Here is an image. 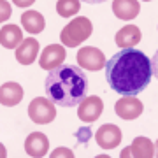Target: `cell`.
<instances>
[{"label": "cell", "instance_id": "obj_22", "mask_svg": "<svg viewBox=\"0 0 158 158\" xmlns=\"http://www.w3.org/2000/svg\"><path fill=\"white\" fill-rule=\"evenodd\" d=\"M81 2H85V4H102L106 0H81Z\"/></svg>", "mask_w": 158, "mask_h": 158}, {"label": "cell", "instance_id": "obj_7", "mask_svg": "<svg viewBox=\"0 0 158 158\" xmlns=\"http://www.w3.org/2000/svg\"><path fill=\"white\" fill-rule=\"evenodd\" d=\"M121 141V130L116 125H104L97 132V144L104 149H111L116 148Z\"/></svg>", "mask_w": 158, "mask_h": 158}, {"label": "cell", "instance_id": "obj_14", "mask_svg": "<svg viewBox=\"0 0 158 158\" xmlns=\"http://www.w3.org/2000/svg\"><path fill=\"white\" fill-rule=\"evenodd\" d=\"M21 40H23L21 28H18L16 25H6L0 30V44L7 49H14L16 46H19Z\"/></svg>", "mask_w": 158, "mask_h": 158}, {"label": "cell", "instance_id": "obj_8", "mask_svg": "<svg viewBox=\"0 0 158 158\" xmlns=\"http://www.w3.org/2000/svg\"><path fill=\"white\" fill-rule=\"evenodd\" d=\"M142 109H144L142 104L135 97H125V98L116 102V113L123 119H135L137 116H141Z\"/></svg>", "mask_w": 158, "mask_h": 158}, {"label": "cell", "instance_id": "obj_9", "mask_svg": "<svg viewBox=\"0 0 158 158\" xmlns=\"http://www.w3.org/2000/svg\"><path fill=\"white\" fill-rule=\"evenodd\" d=\"M48 148H49V141L40 132L30 134L27 137V141H25V151L28 153L30 156H35V158L44 156L46 153H48Z\"/></svg>", "mask_w": 158, "mask_h": 158}, {"label": "cell", "instance_id": "obj_1", "mask_svg": "<svg viewBox=\"0 0 158 158\" xmlns=\"http://www.w3.org/2000/svg\"><path fill=\"white\" fill-rule=\"evenodd\" d=\"M155 67L141 49L123 48L106 62L107 85L121 97H137L149 85Z\"/></svg>", "mask_w": 158, "mask_h": 158}, {"label": "cell", "instance_id": "obj_19", "mask_svg": "<svg viewBox=\"0 0 158 158\" xmlns=\"http://www.w3.org/2000/svg\"><path fill=\"white\" fill-rule=\"evenodd\" d=\"M11 12H12L11 4L6 2V0H0V23L9 19V18H11Z\"/></svg>", "mask_w": 158, "mask_h": 158}, {"label": "cell", "instance_id": "obj_20", "mask_svg": "<svg viewBox=\"0 0 158 158\" xmlns=\"http://www.w3.org/2000/svg\"><path fill=\"white\" fill-rule=\"evenodd\" d=\"M53 158H56V156H74V153L70 151V149H65V148H60V149H55L53 151V155H51Z\"/></svg>", "mask_w": 158, "mask_h": 158}, {"label": "cell", "instance_id": "obj_11", "mask_svg": "<svg viewBox=\"0 0 158 158\" xmlns=\"http://www.w3.org/2000/svg\"><path fill=\"white\" fill-rule=\"evenodd\" d=\"M37 53H39V42L35 39H25L19 42L16 49V60L21 65H30L35 62Z\"/></svg>", "mask_w": 158, "mask_h": 158}, {"label": "cell", "instance_id": "obj_3", "mask_svg": "<svg viewBox=\"0 0 158 158\" xmlns=\"http://www.w3.org/2000/svg\"><path fill=\"white\" fill-rule=\"evenodd\" d=\"M91 35V21L88 18H76L63 28L62 32V42L65 46L76 48L79 42H83Z\"/></svg>", "mask_w": 158, "mask_h": 158}, {"label": "cell", "instance_id": "obj_17", "mask_svg": "<svg viewBox=\"0 0 158 158\" xmlns=\"http://www.w3.org/2000/svg\"><path fill=\"white\" fill-rule=\"evenodd\" d=\"M56 11L63 18L74 16L79 12V0H60L56 4Z\"/></svg>", "mask_w": 158, "mask_h": 158}, {"label": "cell", "instance_id": "obj_12", "mask_svg": "<svg viewBox=\"0 0 158 158\" xmlns=\"http://www.w3.org/2000/svg\"><path fill=\"white\" fill-rule=\"evenodd\" d=\"M23 98V88L18 83H6L0 86V104L7 107L18 106Z\"/></svg>", "mask_w": 158, "mask_h": 158}, {"label": "cell", "instance_id": "obj_10", "mask_svg": "<svg viewBox=\"0 0 158 158\" xmlns=\"http://www.w3.org/2000/svg\"><path fill=\"white\" fill-rule=\"evenodd\" d=\"M63 60H65V49H63L62 46H58V44L48 46V48L42 51V56H40V67L46 69V70H51V69L58 67Z\"/></svg>", "mask_w": 158, "mask_h": 158}, {"label": "cell", "instance_id": "obj_13", "mask_svg": "<svg viewBox=\"0 0 158 158\" xmlns=\"http://www.w3.org/2000/svg\"><path fill=\"white\" fill-rule=\"evenodd\" d=\"M113 12L119 19H134L139 14V2L137 0H114Z\"/></svg>", "mask_w": 158, "mask_h": 158}, {"label": "cell", "instance_id": "obj_18", "mask_svg": "<svg viewBox=\"0 0 158 158\" xmlns=\"http://www.w3.org/2000/svg\"><path fill=\"white\" fill-rule=\"evenodd\" d=\"M130 151H134V156H153V144L146 137H137Z\"/></svg>", "mask_w": 158, "mask_h": 158}, {"label": "cell", "instance_id": "obj_15", "mask_svg": "<svg viewBox=\"0 0 158 158\" xmlns=\"http://www.w3.org/2000/svg\"><path fill=\"white\" fill-rule=\"evenodd\" d=\"M21 25L30 34H40L46 27V21L42 14H39L37 11H27L21 14Z\"/></svg>", "mask_w": 158, "mask_h": 158}, {"label": "cell", "instance_id": "obj_4", "mask_svg": "<svg viewBox=\"0 0 158 158\" xmlns=\"http://www.w3.org/2000/svg\"><path fill=\"white\" fill-rule=\"evenodd\" d=\"M28 116L30 119L37 125H46L51 123L55 116H56V106L49 100V98H42L37 97L30 102L28 106Z\"/></svg>", "mask_w": 158, "mask_h": 158}, {"label": "cell", "instance_id": "obj_16", "mask_svg": "<svg viewBox=\"0 0 158 158\" xmlns=\"http://www.w3.org/2000/svg\"><path fill=\"white\" fill-rule=\"evenodd\" d=\"M141 40V32L137 27L134 25H128V27H125L121 28L116 34V44L121 46V48H132L134 44H137Z\"/></svg>", "mask_w": 158, "mask_h": 158}, {"label": "cell", "instance_id": "obj_6", "mask_svg": "<svg viewBox=\"0 0 158 158\" xmlns=\"http://www.w3.org/2000/svg\"><path fill=\"white\" fill-rule=\"evenodd\" d=\"M77 62L81 69L86 70H100L106 65V58L104 53L98 51L97 48H83L77 53Z\"/></svg>", "mask_w": 158, "mask_h": 158}, {"label": "cell", "instance_id": "obj_21", "mask_svg": "<svg viewBox=\"0 0 158 158\" xmlns=\"http://www.w3.org/2000/svg\"><path fill=\"white\" fill-rule=\"evenodd\" d=\"M14 2V6H18V7H28V6H32L35 0H12Z\"/></svg>", "mask_w": 158, "mask_h": 158}, {"label": "cell", "instance_id": "obj_2", "mask_svg": "<svg viewBox=\"0 0 158 158\" xmlns=\"http://www.w3.org/2000/svg\"><path fill=\"white\" fill-rule=\"evenodd\" d=\"M46 97L58 107H76L88 93V77L77 65H58L51 69L44 81Z\"/></svg>", "mask_w": 158, "mask_h": 158}, {"label": "cell", "instance_id": "obj_23", "mask_svg": "<svg viewBox=\"0 0 158 158\" xmlns=\"http://www.w3.org/2000/svg\"><path fill=\"white\" fill-rule=\"evenodd\" d=\"M7 156V151H6V148L2 146V144H0V158H6Z\"/></svg>", "mask_w": 158, "mask_h": 158}, {"label": "cell", "instance_id": "obj_5", "mask_svg": "<svg viewBox=\"0 0 158 158\" xmlns=\"http://www.w3.org/2000/svg\"><path fill=\"white\" fill-rule=\"evenodd\" d=\"M102 111H104V102L98 97H86L83 102H79L77 116L81 121L85 123H91L95 119L100 118Z\"/></svg>", "mask_w": 158, "mask_h": 158}]
</instances>
